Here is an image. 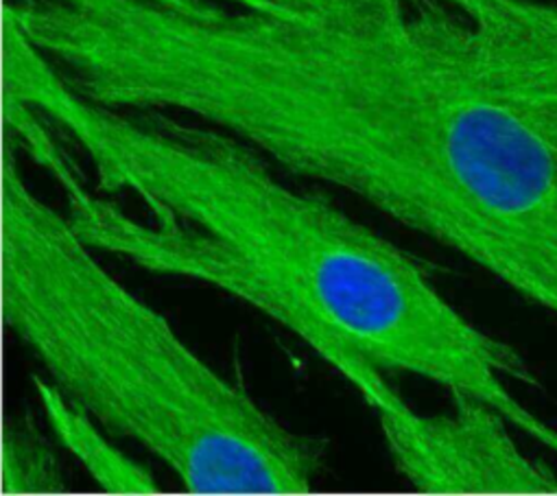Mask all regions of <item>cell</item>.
<instances>
[{
  "instance_id": "cell-1",
  "label": "cell",
  "mask_w": 557,
  "mask_h": 496,
  "mask_svg": "<svg viewBox=\"0 0 557 496\" xmlns=\"http://www.w3.org/2000/svg\"><path fill=\"white\" fill-rule=\"evenodd\" d=\"M164 86L557 318V0H251Z\"/></svg>"
},
{
  "instance_id": "cell-2",
  "label": "cell",
  "mask_w": 557,
  "mask_h": 496,
  "mask_svg": "<svg viewBox=\"0 0 557 496\" xmlns=\"http://www.w3.org/2000/svg\"><path fill=\"white\" fill-rule=\"evenodd\" d=\"M95 138L99 188L145 206L138 216L64 175V214L97 255L251 307L346 381L374 365L472 394L557 457V426L513 392L540 385L524 357L472 324L442 294L431 265L324 188L292 184L234 136Z\"/></svg>"
},
{
  "instance_id": "cell-3",
  "label": "cell",
  "mask_w": 557,
  "mask_h": 496,
  "mask_svg": "<svg viewBox=\"0 0 557 496\" xmlns=\"http://www.w3.org/2000/svg\"><path fill=\"white\" fill-rule=\"evenodd\" d=\"M0 315L47 381L193 494H309L329 442L277 422L121 285L5 164Z\"/></svg>"
},
{
  "instance_id": "cell-4",
  "label": "cell",
  "mask_w": 557,
  "mask_h": 496,
  "mask_svg": "<svg viewBox=\"0 0 557 496\" xmlns=\"http://www.w3.org/2000/svg\"><path fill=\"white\" fill-rule=\"evenodd\" d=\"M372 411L398 476L424 494H557V472L531 457L513 424L472 394H448L450 407L418 411L387 381L357 392Z\"/></svg>"
},
{
  "instance_id": "cell-5",
  "label": "cell",
  "mask_w": 557,
  "mask_h": 496,
  "mask_svg": "<svg viewBox=\"0 0 557 496\" xmlns=\"http://www.w3.org/2000/svg\"><path fill=\"white\" fill-rule=\"evenodd\" d=\"M34 387L51 429L53 442L71 452L92 481L112 494H158L160 481L153 470L125 452L106 435L108 431L88 416L82 407L71 402L47 379L36 376Z\"/></svg>"
},
{
  "instance_id": "cell-6",
  "label": "cell",
  "mask_w": 557,
  "mask_h": 496,
  "mask_svg": "<svg viewBox=\"0 0 557 496\" xmlns=\"http://www.w3.org/2000/svg\"><path fill=\"white\" fill-rule=\"evenodd\" d=\"M66 479L55 455V446L34 426H5L3 435V489L18 492H60Z\"/></svg>"
}]
</instances>
